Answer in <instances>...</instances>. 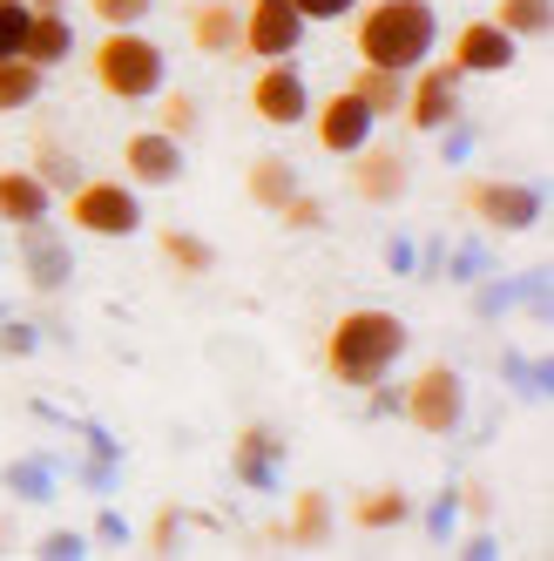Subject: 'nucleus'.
<instances>
[{
    "mask_svg": "<svg viewBox=\"0 0 554 561\" xmlns=\"http://www.w3.org/2000/svg\"><path fill=\"white\" fill-rule=\"evenodd\" d=\"M460 204H466V217H481V224H494V230H534V224H541V196H534L528 183L473 176V183L460 190Z\"/></svg>",
    "mask_w": 554,
    "mask_h": 561,
    "instance_id": "9",
    "label": "nucleus"
},
{
    "mask_svg": "<svg viewBox=\"0 0 554 561\" xmlns=\"http://www.w3.org/2000/svg\"><path fill=\"white\" fill-rule=\"evenodd\" d=\"M406 339L413 332H406L400 311H379V305L345 311L338 325L325 332V379H338V386H379L406 358Z\"/></svg>",
    "mask_w": 554,
    "mask_h": 561,
    "instance_id": "1",
    "label": "nucleus"
},
{
    "mask_svg": "<svg viewBox=\"0 0 554 561\" xmlns=\"http://www.w3.org/2000/svg\"><path fill=\"white\" fill-rule=\"evenodd\" d=\"M27 34H21V55L34 61V68H61L68 55H74V27H68V14H61V0H27Z\"/></svg>",
    "mask_w": 554,
    "mask_h": 561,
    "instance_id": "14",
    "label": "nucleus"
},
{
    "mask_svg": "<svg viewBox=\"0 0 554 561\" xmlns=\"http://www.w3.org/2000/svg\"><path fill=\"white\" fill-rule=\"evenodd\" d=\"M155 102H163V115H155V129L163 136H176V142H189L196 136V95H183V89H155Z\"/></svg>",
    "mask_w": 554,
    "mask_h": 561,
    "instance_id": "26",
    "label": "nucleus"
},
{
    "mask_svg": "<svg viewBox=\"0 0 554 561\" xmlns=\"http://www.w3.org/2000/svg\"><path fill=\"white\" fill-rule=\"evenodd\" d=\"M123 170H129L136 190H163V183L183 176V142L163 136V129H136V136L123 142Z\"/></svg>",
    "mask_w": 554,
    "mask_h": 561,
    "instance_id": "12",
    "label": "nucleus"
},
{
    "mask_svg": "<svg viewBox=\"0 0 554 561\" xmlns=\"http://www.w3.org/2000/svg\"><path fill=\"white\" fill-rule=\"evenodd\" d=\"M304 123H311V136H319L325 156H351V149H366V142L379 136V115H372L359 95H351V89H332L325 108H311Z\"/></svg>",
    "mask_w": 554,
    "mask_h": 561,
    "instance_id": "10",
    "label": "nucleus"
},
{
    "mask_svg": "<svg viewBox=\"0 0 554 561\" xmlns=\"http://www.w3.org/2000/svg\"><path fill=\"white\" fill-rule=\"evenodd\" d=\"M270 217H285V230H298V237H304V230H319V224H325V204H319V196H304V190H298L291 204H277Z\"/></svg>",
    "mask_w": 554,
    "mask_h": 561,
    "instance_id": "28",
    "label": "nucleus"
},
{
    "mask_svg": "<svg viewBox=\"0 0 554 561\" xmlns=\"http://www.w3.org/2000/svg\"><path fill=\"white\" fill-rule=\"evenodd\" d=\"M155 251H163V264H170L176 277H210V271H217V251H210L196 230H183V224H163Z\"/></svg>",
    "mask_w": 554,
    "mask_h": 561,
    "instance_id": "20",
    "label": "nucleus"
},
{
    "mask_svg": "<svg viewBox=\"0 0 554 561\" xmlns=\"http://www.w3.org/2000/svg\"><path fill=\"white\" fill-rule=\"evenodd\" d=\"M189 42L204 48V55H236V8L230 0H196L189 8Z\"/></svg>",
    "mask_w": 554,
    "mask_h": 561,
    "instance_id": "17",
    "label": "nucleus"
},
{
    "mask_svg": "<svg viewBox=\"0 0 554 561\" xmlns=\"http://www.w3.org/2000/svg\"><path fill=\"white\" fill-rule=\"evenodd\" d=\"M68 224L82 237H136L142 230V196H136V183L82 176L68 190Z\"/></svg>",
    "mask_w": 554,
    "mask_h": 561,
    "instance_id": "4",
    "label": "nucleus"
},
{
    "mask_svg": "<svg viewBox=\"0 0 554 561\" xmlns=\"http://www.w3.org/2000/svg\"><path fill=\"white\" fill-rule=\"evenodd\" d=\"M48 89V68H34L27 55H0V115H21L34 108Z\"/></svg>",
    "mask_w": 554,
    "mask_h": 561,
    "instance_id": "21",
    "label": "nucleus"
},
{
    "mask_svg": "<svg viewBox=\"0 0 554 561\" xmlns=\"http://www.w3.org/2000/svg\"><path fill=\"white\" fill-rule=\"evenodd\" d=\"M251 115L270 129H298L311 115V82L291 68V61H257L251 75Z\"/></svg>",
    "mask_w": 554,
    "mask_h": 561,
    "instance_id": "8",
    "label": "nucleus"
},
{
    "mask_svg": "<svg viewBox=\"0 0 554 561\" xmlns=\"http://www.w3.org/2000/svg\"><path fill=\"white\" fill-rule=\"evenodd\" d=\"M244 196L257 210H277V204H291L298 196V170L285 163V156H257V163L244 170Z\"/></svg>",
    "mask_w": 554,
    "mask_h": 561,
    "instance_id": "19",
    "label": "nucleus"
},
{
    "mask_svg": "<svg viewBox=\"0 0 554 561\" xmlns=\"http://www.w3.org/2000/svg\"><path fill=\"white\" fill-rule=\"evenodd\" d=\"M400 413H406L419 433H432V439L460 433V420H466V379H460L453 366H426V373H413V386H406V399H400Z\"/></svg>",
    "mask_w": 554,
    "mask_h": 561,
    "instance_id": "7",
    "label": "nucleus"
},
{
    "mask_svg": "<svg viewBox=\"0 0 554 561\" xmlns=\"http://www.w3.org/2000/svg\"><path fill=\"white\" fill-rule=\"evenodd\" d=\"M487 21H494V27H507L513 42H541L547 21H554V0H500Z\"/></svg>",
    "mask_w": 554,
    "mask_h": 561,
    "instance_id": "23",
    "label": "nucleus"
},
{
    "mask_svg": "<svg viewBox=\"0 0 554 561\" xmlns=\"http://www.w3.org/2000/svg\"><path fill=\"white\" fill-rule=\"evenodd\" d=\"M345 163H351V196H359V204H400L406 183H413L406 149H392V142H366V149H351Z\"/></svg>",
    "mask_w": 554,
    "mask_h": 561,
    "instance_id": "11",
    "label": "nucleus"
},
{
    "mask_svg": "<svg viewBox=\"0 0 554 561\" xmlns=\"http://www.w3.org/2000/svg\"><path fill=\"white\" fill-rule=\"evenodd\" d=\"M325 535H332V501H325V494H298V501H291V520H285V541L319 548Z\"/></svg>",
    "mask_w": 554,
    "mask_h": 561,
    "instance_id": "24",
    "label": "nucleus"
},
{
    "mask_svg": "<svg viewBox=\"0 0 554 561\" xmlns=\"http://www.w3.org/2000/svg\"><path fill=\"white\" fill-rule=\"evenodd\" d=\"M311 21L291 8V0H251V8H236V48L251 61H291L304 48Z\"/></svg>",
    "mask_w": 554,
    "mask_h": 561,
    "instance_id": "6",
    "label": "nucleus"
},
{
    "mask_svg": "<svg viewBox=\"0 0 554 561\" xmlns=\"http://www.w3.org/2000/svg\"><path fill=\"white\" fill-rule=\"evenodd\" d=\"M89 75L108 102H155V89L170 82V61L142 27H108L102 48L89 55Z\"/></svg>",
    "mask_w": 554,
    "mask_h": 561,
    "instance_id": "3",
    "label": "nucleus"
},
{
    "mask_svg": "<svg viewBox=\"0 0 554 561\" xmlns=\"http://www.w3.org/2000/svg\"><path fill=\"white\" fill-rule=\"evenodd\" d=\"M345 89H351V95H359V102L379 115V123H385V115H400V102H406V75H400V68H372V61H359Z\"/></svg>",
    "mask_w": 554,
    "mask_h": 561,
    "instance_id": "18",
    "label": "nucleus"
},
{
    "mask_svg": "<svg viewBox=\"0 0 554 561\" xmlns=\"http://www.w3.org/2000/svg\"><path fill=\"white\" fill-rule=\"evenodd\" d=\"M55 210V190L34 176V170H0V224H42Z\"/></svg>",
    "mask_w": 554,
    "mask_h": 561,
    "instance_id": "15",
    "label": "nucleus"
},
{
    "mask_svg": "<svg viewBox=\"0 0 554 561\" xmlns=\"http://www.w3.org/2000/svg\"><path fill=\"white\" fill-rule=\"evenodd\" d=\"M513 48H521V42H513V34L507 27H494V21H466L460 34H453V68L460 75H507L513 68Z\"/></svg>",
    "mask_w": 554,
    "mask_h": 561,
    "instance_id": "13",
    "label": "nucleus"
},
{
    "mask_svg": "<svg viewBox=\"0 0 554 561\" xmlns=\"http://www.w3.org/2000/svg\"><path fill=\"white\" fill-rule=\"evenodd\" d=\"M291 8H298L304 21H345L351 8H359V0H291Z\"/></svg>",
    "mask_w": 554,
    "mask_h": 561,
    "instance_id": "30",
    "label": "nucleus"
},
{
    "mask_svg": "<svg viewBox=\"0 0 554 561\" xmlns=\"http://www.w3.org/2000/svg\"><path fill=\"white\" fill-rule=\"evenodd\" d=\"M89 14H95L102 27H142V21L155 14V0H89Z\"/></svg>",
    "mask_w": 554,
    "mask_h": 561,
    "instance_id": "27",
    "label": "nucleus"
},
{
    "mask_svg": "<svg viewBox=\"0 0 554 561\" xmlns=\"http://www.w3.org/2000/svg\"><path fill=\"white\" fill-rule=\"evenodd\" d=\"M176 535H183V514H155V528H149L155 554H176Z\"/></svg>",
    "mask_w": 554,
    "mask_h": 561,
    "instance_id": "31",
    "label": "nucleus"
},
{
    "mask_svg": "<svg viewBox=\"0 0 554 561\" xmlns=\"http://www.w3.org/2000/svg\"><path fill=\"white\" fill-rule=\"evenodd\" d=\"M27 0H0V55H21V34H27Z\"/></svg>",
    "mask_w": 554,
    "mask_h": 561,
    "instance_id": "29",
    "label": "nucleus"
},
{
    "mask_svg": "<svg viewBox=\"0 0 554 561\" xmlns=\"http://www.w3.org/2000/svg\"><path fill=\"white\" fill-rule=\"evenodd\" d=\"M460 89H466V75L453 68V61H419V68H406V102H400V123L413 129V136H432V129H447L453 115H460Z\"/></svg>",
    "mask_w": 554,
    "mask_h": 561,
    "instance_id": "5",
    "label": "nucleus"
},
{
    "mask_svg": "<svg viewBox=\"0 0 554 561\" xmlns=\"http://www.w3.org/2000/svg\"><path fill=\"white\" fill-rule=\"evenodd\" d=\"M351 520L359 528H400V520H413V501L400 488H372V494L351 501Z\"/></svg>",
    "mask_w": 554,
    "mask_h": 561,
    "instance_id": "25",
    "label": "nucleus"
},
{
    "mask_svg": "<svg viewBox=\"0 0 554 561\" xmlns=\"http://www.w3.org/2000/svg\"><path fill=\"white\" fill-rule=\"evenodd\" d=\"M21 251H27V285L34 291H61L68 285V251L48 244V217L42 224H21Z\"/></svg>",
    "mask_w": 554,
    "mask_h": 561,
    "instance_id": "16",
    "label": "nucleus"
},
{
    "mask_svg": "<svg viewBox=\"0 0 554 561\" xmlns=\"http://www.w3.org/2000/svg\"><path fill=\"white\" fill-rule=\"evenodd\" d=\"M270 473H277V433L270 426H244V433H236V480L264 488Z\"/></svg>",
    "mask_w": 554,
    "mask_h": 561,
    "instance_id": "22",
    "label": "nucleus"
},
{
    "mask_svg": "<svg viewBox=\"0 0 554 561\" xmlns=\"http://www.w3.org/2000/svg\"><path fill=\"white\" fill-rule=\"evenodd\" d=\"M351 48L372 68H419L440 48V14L432 0H372V8H351Z\"/></svg>",
    "mask_w": 554,
    "mask_h": 561,
    "instance_id": "2",
    "label": "nucleus"
}]
</instances>
